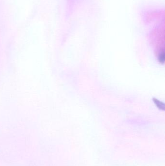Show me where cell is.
I'll return each mask as SVG.
<instances>
[{
	"mask_svg": "<svg viewBox=\"0 0 165 166\" xmlns=\"http://www.w3.org/2000/svg\"><path fill=\"white\" fill-rule=\"evenodd\" d=\"M158 60L160 63L164 64L165 62V53L164 52H162L159 54Z\"/></svg>",
	"mask_w": 165,
	"mask_h": 166,
	"instance_id": "obj_2",
	"label": "cell"
},
{
	"mask_svg": "<svg viewBox=\"0 0 165 166\" xmlns=\"http://www.w3.org/2000/svg\"><path fill=\"white\" fill-rule=\"evenodd\" d=\"M152 100L154 101V103L155 104L157 108L161 110H165V104L163 102L159 101V100L156 99V98H153Z\"/></svg>",
	"mask_w": 165,
	"mask_h": 166,
	"instance_id": "obj_1",
	"label": "cell"
}]
</instances>
